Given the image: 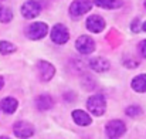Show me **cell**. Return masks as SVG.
<instances>
[{
	"label": "cell",
	"instance_id": "1",
	"mask_svg": "<svg viewBox=\"0 0 146 139\" xmlns=\"http://www.w3.org/2000/svg\"><path fill=\"white\" fill-rule=\"evenodd\" d=\"M87 108L88 111L95 115V116H101L105 114V109H106V101L102 95H92L88 98L87 101Z\"/></svg>",
	"mask_w": 146,
	"mask_h": 139
},
{
	"label": "cell",
	"instance_id": "2",
	"mask_svg": "<svg viewBox=\"0 0 146 139\" xmlns=\"http://www.w3.org/2000/svg\"><path fill=\"white\" fill-rule=\"evenodd\" d=\"M126 132V125L121 119L109 121L105 126V134L108 138H119Z\"/></svg>",
	"mask_w": 146,
	"mask_h": 139
},
{
	"label": "cell",
	"instance_id": "3",
	"mask_svg": "<svg viewBox=\"0 0 146 139\" xmlns=\"http://www.w3.org/2000/svg\"><path fill=\"white\" fill-rule=\"evenodd\" d=\"M92 0H74L70 6V13L74 17L82 16L92 9Z\"/></svg>",
	"mask_w": 146,
	"mask_h": 139
},
{
	"label": "cell",
	"instance_id": "4",
	"mask_svg": "<svg viewBox=\"0 0 146 139\" xmlns=\"http://www.w3.org/2000/svg\"><path fill=\"white\" fill-rule=\"evenodd\" d=\"M75 48L80 54H91L95 51V41L90 36H80L75 41Z\"/></svg>",
	"mask_w": 146,
	"mask_h": 139
},
{
	"label": "cell",
	"instance_id": "5",
	"mask_svg": "<svg viewBox=\"0 0 146 139\" xmlns=\"http://www.w3.org/2000/svg\"><path fill=\"white\" fill-rule=\"evenodd\" d=\"M47 31H48V27L46 23L36 21V23L30 24V27L27 29V36L31 40H40L47 36Z\"/></svg>",
	"mask_w": 146,
	"mask_h": 139
},
{
	"label": "cell",
	"instance_id": "6",
	"mask_svg": "<svg viewBox=\"0 0 146 139\" xmlns=\"http://www.w3.org/2000/svg\"><path fill=\"white\" fill-rule=\"evenodd\" d=\"M51 40L55 44H65L70 40L68 29L64 24H55L51 30Z\"/></svg>",
	"mask_w": 146,
	"mask_h": 139
},
{
	"label": "cell",
	"instance_id": "7",
	"mask_svg": "<svg viewBox=\"0 0 146 139\" xmlns=\"http://www.w3.org/2000/svg\"><path fill=\"white\" fill-rule=\"evenodd\" d=\"M41 13V4L36 0H29L21 6V14L26 19H36Z\"/></svg>",
	"mask_w": 146,
	"mask_h": 139
},
{
	"label": "cell",
	"instance_id": "8",
	"mask_svg": "<svg viewBox=\"0 0 146 139\" xmlns=\"http://www.w3.org/2000/svg\"><path fill=\"white\" fill-rule=\"evenodd\" d=\"M13 131H14V135L17 138H30L34 134L33 125L29 124V122H23V121L16 122L14 126H13Z\"/></svg>",
	"mask_w": 146,
	"mask_h": 139
},
{
	"label": "cell",
	"instance_id": "9",
	"mask_svg": "<svg viewBox=\"0 0 146 139\" xmlns=\"http://www.w3.org/2000/svg\"><path fill=\"white\" fill-rule=\"evenodd\" d=\"M87 29L92 33H101L104 29H105V20L98 16V14H92L87 19V23H85Z\"/></svg>",
	"mask_w": 146,
	"mask_h": 139
},
{
	"label": "cell",
	"instance_id": "10",
	"mask_svg": "<svg viewBox=\"0 0 146 139\" xmlns=\"http://www.w3.org/2000/svg\"><path fill=\"white\" fill-rule=\"evenodd\" d=\"M90 68L97 71V72H104L109 70V61L104 57H95L90 61Z\"/></svg>",
	"mask_w": 146,
	"mask_h": 139
},
{
	"label": "cell",
	"instance_id": "11",
	"mask_svg": "<svg viewBox=\"0 0 146 139\" xmlns=\"http://www.w3.org/2000/svg\"><path fill=\"white\" fill-rule=\"evenodd\" d=\"M17 106H19V102H17V99L13 98V96H6V98H3L1 102H0V108H1V111L6 112V114H14L16 109H17Z\"/></svg>",
	"mask_w": 146,
	"mask_h": 139
},
{
	"label": "cell",
	"instance_id": "12",
	"mask_svg": "<svg viewBox=\"0 0 146 139\" xmlns=\"http://www.w3.org/2000/svg\"><path fill=\"white\" fill-rule=\"evenodd\" d=\"M72 119H74V122H75L77 125H81V126H88V125H91V122H92L91 116H90L87 112L81 111V109L72 111Z\"/></svg>",
	"mask_w": 146,
	"mask_h": 139
},
{
	"label": "cell",
	"instance_id": "13",
	"mask_svg": "<svg viewBox=\"0 0 146 139\" xmlns=\"http://www.w3.org/2000/svg\"><path fill=\"white\" fill-rule=\"evenodd\" d=\"M38 70H40V75H41L43 81H50L54 77V72H55L54 67L50 63H46V61H40L38 63Z\"/></svg>",
	"mask_w": 146,
	"mask_h": 139
},
{
	"label": "cell",
	"instance_id": "14",
	"mask_svg": "<svg viewBox=\"0 0 146 139\" xmlns=\"http://www.w3.org/2000/svg\"><path fill=\"white\" fill-rule=\"evenodd\" d=\"M52 105H54V102L50 95H40L36 99V106L38 111H48L52 108Z\"/></svg>",
	"mask_w": 146,
	"mask_h": 139
},
{
	"label": "cell",
	"instance_id": "15",
	"mask_svg": "<svg viewBox=\"0 0 146 139\" xmlns=\"http://www.w3.org/2000/svg\"><path fill=\"white\" fill-rule=\"evenodd\" d=\"M92 1L98 7H102V9H106V10H115V9H119L123 4L122 0H92Z\"/></svg>",
	"mask_w": 146,
	"mask_h": 139
},
{
	"label": "cell",
	"instance_id": "16",
	"mask_svg": "<svg viewBox=\"0 0 146 139\" xmlns=\"http://www.w3.org/2000/svg\"><path fill=\"white\" fill-rule=\"evenodd\" d=\"M132 88L136 92H146V74H141L132 80Z\"/></svg>",
	"mask_w": 146,
	"mask_h": 139
},
{
	"label": "cell",
	"instance_id": "17",
	"mask_svg": "<svg viewBox=\"0 0 146 139\" xmlns=\"http://www.w3.org/2000/svg\"><path fill=\"white\" fill-rule=\"evenodd\" d=\"M13 20V11L7 7L0 6V23H9Z\"/></svg>",
	"mask_w": 146,
	"mask_h": 139
},
{
	"label": "cell",
	"instance_id": "18",
	"mask_svg": "<svg viewBox=\"0 0 146 139\" xmlns=\"http://www.w3.org/2000/svg\"><path fill=\"white\" fill-rule=\"evenodd\" d=\"M14 51H16V46L14 44H11L10 41H6V40L0 41V53L1 54H11Z\"/></svg>",
	"mask_w": 146,
	"mask_h": 139
},
{
	"label": "cell",
	"instance_id": "19",
	"mask_svg": "<svg viewBox=\"0 0 146 139\" xmlns=\"http://www.w3.org/2000/svg\"><path fill=\"white\" fill-rule=\"evenodd\" d=\"M141 114H142V109H141L139 106H136V105H132V106H128V108H126V115H128V116L135 118V116H138V115H141Z\"/></svg>",
	"mask_w": 146,
	"mask_h": 139
},
{
	"label": "cell",
	"instance_id": "20",
	"mask_svg": "<svg viewBox=\"0 0 146 139\" xmlns=\"http://www.w3.org/2000/svg\"><path fill=\"white\" fill-rule=\"evenodd\" d=\"M139 29H141V21H139V19H136V20L133 21V24H132V30H133L135 33H139Z\"/></svg>",
	"mask_w": 146,
	"mask_h": 139
},
{
	"label": "cell",
	"instance_id": "21",
	"mask_svg": "<svg viewBox=\"0 0 146 139\" xmlns=\"http://www.w3.org/2000/svg\"><path fill=\"white\" fill-rule=\"evenodd\" d=\"M139 50H141V54L146 58V40L142 41V44H141V47H139Z\"/></svg>",
	"mask_w": 146,
	"mask_h": 139
},
{
	"label": "cell",
	"instance_id": "22",
	"mask_svg": "<svg viewBox=\"0 0 146 139\" xmlns=\"http://www.w3.org/2000/svg\"><path fill=\"white\" fill-rule=\"evenodd\" d=\"M3 85H4V81H3V78L0 77V90L3 88Z\"/></svg>",
	"mask_w": 146,
	"mask_h": 139
},
{
	"label": "cell",
	"instance_id": "23",
	"mask_svg": "<svg viewBox=\"0 0 146 139\" xmlns=\"http://www.w3.org/2000/svg\"><path fill=\"white\" fill-rule=\"evenodd\" d=\"M142 29H143V31H145V33H146V21H145V23H143V24H142Z\"/></svg>",
	"mask_w": 146,
	"mask_h": 139
},
{
	"label": "cell",
	"instance_id": "24",
	"mask_svg": "<svg viewBox=\"0 0 146 139\" xmlns=\"http://www.w3.org/2000/svg\"><path fill=\"white\" fill-rule=\"evenodd\" d=\"M145 7H146V0H145Z\"/></svg>",
	"mask_w": 146,
	"mask_h": 139
}]
</instances>
